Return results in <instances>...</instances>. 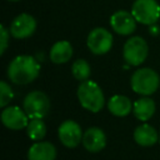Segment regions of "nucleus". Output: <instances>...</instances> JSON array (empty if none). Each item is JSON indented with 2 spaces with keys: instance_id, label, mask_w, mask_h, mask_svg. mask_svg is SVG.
<instances>
[{
  "instance_id": "1",
  "label": "nucleus",
  "mask_w": 160,
  "mask_h": 160,
  "mask_svg": "<svg viewBox=\"0 0 160 160\" xmlns=\"http://www.w3.org/2000/svg\"><path fill=\"white\" fill-rule=\"evenodd\" d=\"M39 71L40 65L32 56L19 55L10 62L8 68V76L15 84L25 85L35 80Z\"/></svg>"
},
{
  "instance_id": "22",
  "label": "nucleus",
  "mask_w": 160,
  "mask_h": 160,
  "mask_svg": "<svg viewBox=\"0 0 160 160\" xmlns=\"http://www.w3.org/2000/svg\"><path fill=\"white\" fill-rule=\"evenodd\" d=\"M149 31H150V34L151 35H154V36H156L158 35V32H159V28L154 24V25H150V29H149Z\"/></svg>"
},
{
  "instance_id": "2",
  "label": "nucleus",
  "mask_w": 160,
  "mask_h": 160,
  "mask_svg": "<svg viewBox=\"0 0 160 160\" xmlns=\"http://www.w3.org/2000/svg\"><path fill=\"white\" fill-rule=\"evenodd\" d=\"M78 99H79L81 106L91 112L100 111L105 104L104 94H102L100 86L91 80H85L79 85Z\"/></svg>"
},
{
  "instance_id": "18",
  "label": "nucleus",
  "mask_w": 160,
  "mask_h": 160,
  "mask_svg": "<svg viewBox=\"0 0 160 160\" xmlns=\"http://www.w3.org/2000/svg\"><path fill=\"white\" fill-rule=\"evenodd\" d=\"M26 132H28V136L31 139V140H41L45 134H46V126L44 124V121L39 118L36 119H31L26 126Z\"/></svg>"
},
{
  "instance_id": "5",
  "label": "nucleus",
  "mask_w": 160,
  "mask_h": 160,
  "mask_svg": "<svg viewBox=\"0 0 160 160\" xmlns=\"http://www.w3.org/2000/svg\"><path fill=\"white\" fill-rule=\"evenodd\" d=\"M50 109L49 98L41 91H32L24 99V110L29 119H42L48 115Z\"/></svg>"
},
{
  "instance_id": "17",
  "label": "nucleus",
  "mask_w": 160,
  "mask_h": 160,
  "mask_svg": "<svg viewBox=\"0 0 160 160\" xmlns=\"http://www.w3.org/2000/svg\"><path fill=\"white\" fill-rule=\"evenodd\" d=\"M132 111L139 120L146 121L155 112V102L149 98H141L134 102Z\"/></svg>"
},
{
  "instance_id": "3",
  "label": "nucleus",
  "mask_w": 160,
  "mask_h": 160,
  "mask_svg": "<svg viewBox=\"0 0 160 160\" xmlns=\"http://www.w3.org/2000/svg\"><path fill=\"white\" fill-rule=\"evenodd\" d=\"M160 79L156 71L149 68L136 70L131 76V89L141 95H151L159 88Z\"/></svg>"
},
{
  "instance_id": "13",
  "label": "nucleus",
  "mask_w": 160,
  "mask_h": 160,
  "mask_svg": "<svg viewBox=\"0 0 160 160\" xmlns=\"http://www.w3.org/2000/svg\"><path fill=\"white\" fill-rule=\"evenodd\" d=\"M56 149L48 141L35 142L28 151V160H55Z\"/></svg>"
},
{
  "instance_id": "16",
  "label": "nucleus",
  "mask_w": 160,
  "mask_h": 160,
  "mask_svg": "<svg viewBox=\"0 0 160 160\" xmlns=\"http://www.w3.org/2000/svg\"><path fill=\"white\" fill-rule=\"evenodd\" d=\"M110 112L115 116H126L131 111V101L124 95H114L108 104Z\"/></svg>"
},
{
  "instance_id": "9",
  "label": "nucleus",
  "mask_w": 160,
  "mask_h": 160,
  "mask_svg": "<svg viewBox=\"0 0 160 160\" xmlns=\"http://www.w3.org/2000/svg\"><path fill=\"white\" fill-rule=\"evenodd\" d=\"M36 29V20L26 12L18 15L10 25V34L15 39H25L34 34Z\"/></svg>"
},
{
  "instance_id": "7",
  "label": "nucleus",
  "mask_w": 160,
  "mask_h": 160,
  "mask_svg": "<svg viewBox=\"0 0 160 160\" xmlns=\"http://www.w3.org/2000/svg\"><path fill=\"white\" fill-rule=\"evenodd\" d=\"M88 48L95 55L106 54L112 46V35L105 28H95L90 31L86 40Z\"/></svg>"
},
{
  "instance_id": "14",
  "label": "nucleus",
  "mask_w": 160,
  "mask_h": 160,
  "mask_svg": "<svg viewBox=\"0 0 160 160\" xmlns=\"http://www.w3.org/2000/svg\"><path fill=\"white\" fill-rule=\"evenodd\" d=\"M72 56V46L69 41L61 40L55 42L50 49V60L55 64H64Z\"/></svg>"
},
{
  "instance_id": "21",
  "label": "nucleus",
  "mask_w": 160,
  "mask_h": 160,
  "mask_svg": "<svg viewBox=\"0 0 160 160\" xmlns=\"http://www.w3.org/2000/svg\"><path fill=\"white\" fill-rule=\"evenodd\" d=\"M9 32L6 30V28L4 25L0 26V41H1V46H0V54L2 55L8 48V41H9Z\"/></svg>"
},
{
  "instance_id": "8",
  "label": "nucleus",
  "mask_w": 160,
  "mask_h": 160,
  "mask_svg": "<svg viewBox=\"0 0 160 160\" xmlns=\"http://www.w3.org/2000/svg\"><path fill=\"white\" fill-rule=\"evenodd\" d=\"M110 25L116 34L130 35L136 29V19L126 10H118L111 15Z\"/></svg>"
},
{
  "instance_id": "20",
  "label": "nucleus",
  "mask_w": 160,
  "mask_h": 160,
  "mask_svg": "<svg viewBox=\"0 0 160 160\" xmlns=\"http://www.w3.org/2000/svg\"><path fill=\"white\" fill-rule=\"evenodd\" d=\"M14 94H12V90L10 88V85H8L5 81H1L0 82V106L4 108L6 106L10 100L12 99Z\"/></svg>"
},
{
  "instance_id": "4",
  "label": "nucleus",
  "mask_w": 160,
  "mask_h": 160,
  "mask_svg": "<svg viewBox=\"0 0 160 160\" xmlns=\"http://www.w3.org/2000/svg\"><path fill=\"white\" fill-rule=\"evenodd\" d=\"M131 14L138 22L150 26L156 24L160 18V5L156 0H135Z\"/></svg>"
},
{
  "instance_id": "10",
  "label": "nucleus",
  "mask_w": 160,
  "mask_h": 160,
  "mask_svg": "<svg viewBox=\"0 0 160 160\" xmlns=\"http://www.w3.org/2000/svg\"><path fill=\"white\" fill-rule=\"evenodd\" d=\"M59 138L60 141L66 148H75L82 141L81 128L74 120H65L59 126Z\"/></svg>"
},
{
  "instance_id": "19",
  "label": "nucleus",
  "mask_w": 160,
  "mask_h": 160,
  "mask_svg": "<svg viewBox=\"0 0 160 160\" xmlns=\"http://www.w3.org/2000/svg\"><path fill=\"white\" fill-rule=\"evenodd\" d=\"M71 72H72V75H74L75 79L81 80V81H85V80L89 79L90 72H91L90 65H89V62H88L86 60L79 59V60H76V61L72 64V66H71Z\"/></svg>"
},
{
  "instance_id": "23",
  "label": "nucleus",
  "mask_w": 160,
  "mask_h": 160,
  "mask_svg": "<svg viewBox=\"0 0 160 160\" xmlns=\"http://www.w3.org/2000/svg\"><path fill=\"white\" fill-rule=\"evenodd\" d=\"M9 1H19V0H9Z\"/></svg>"
},
{
  "instance_id": "11",
  "label": "nucleus",
  "mask_w": 160,
  "mask_h": 160,
  "mask_svg": "<svg viewBox=\"0 0 160 160\" xmlns=\"http://www.w3.org/2000/svg\"><path fill=\"white\" fill-rule=\"evenodd\" d=\"M1 120L2 124L12 130H20L28 126L29 124V116L25 111L20 110L18 106H9L5 108L1 112Z\"/></svg>"
},
{
  "instance_id": "6",
  "label": "nucleus",
  "mask_w": 160,
  "mask_h": 160,
  "mask_svg": "<svg viewBox=\"0 0 160 160\" xmlns=\"http://www.w3.org/2000/svg\"><path fill=\"white\" fill-rule=\"evenodd\" d=\"M148 52H149L148 44L140 36L130 38L125 42L124 49H122V55H124L125 61L132 66H138L142 64L148 56Z\"/></svg>"
},
{
  "instance_id": "12",
  "label": "nucleus",
  "mask_w": 160,
  "mask_h": 160,
  "mask_svg": "<svg viewBox=\"0 0 160 160\" xmlns=\"http://www.w3.org/2000/svg\"><path fill=\"white\" fill-rule=\"evenodd\" d=\"M82 144L90 152H98L106 145V136L99 128H90L82 135Z\"/></svg>"
},
{
  "instance_id": "15",
  "label": "nucleus",
  "mask_w": 160,
  "mask_h": 160,
  "mask_svg": "<svg viewBox=\"0 0 160 160\" xmlns=\"http://www.w3.org/2000/svg\"><path fill=\"white\" fill-rule=\"evenodd\" d=\"M134 139L141 146H151L158 141L159 135H158V131L152 126L148 124H142L135 129Z\"/></svg>"
}]
</instances>
